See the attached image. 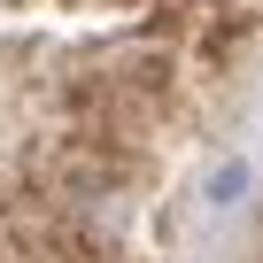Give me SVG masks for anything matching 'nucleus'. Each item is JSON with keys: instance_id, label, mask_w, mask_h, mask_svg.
<instances>
[]
</instances>
